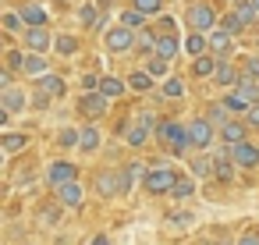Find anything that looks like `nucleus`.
Instances as JSON below:
<instances>
[{"instance_id": "8fccbe9b", "label": "nucleus", "mask_w": 259, "mask_h": 245, "mask_svg": "<svg viewBox=\"0 0 259 245\" xmlns=\"http://www.w3.org/2000/svg\"><path fill=\"white\" fill-rule=\"evenodd\" d=\"M245 125H248V128H259V103H255V107L245 114Z\"/></svg>"}, {"instance_id": "5fc2aeb1", "label": "nucleus", "mask_w": 259, "mask_h": 245, "mask_svg": "<svg viewBox=\"0 0 259 245\" xmlns=\"http://www.w3.org/2000/svg\"><path fill=\"white\" fill-rule=\"evenodd\" d=\"M252 8H255V11H259V0H252Z\"/></svg>"}, {"instance_id": "2eb2a0df", "label": "nucleus", "mask_w": 259, "mask_h": 245, "mask_svg": "<svg viewBox=\"0 0 259 245\" xmlns=\"http://www.w3.org/2000/svg\"><path fill=\"white\" fill-rule=\"evenodd\" d=\"M234 156H231V146H224V153L217 156V171H213V178L220 181V185H231L234 181Z\"/></svg>"}, {"instance_id": "6ab92c4d", "label": "nucleus", "mask_w": 259, "mask_h": 245, "mask_svg": "<svg viewBox=\"0 0 259 245\" xmlns=\"http://www.w3.org/2000/svg\"><path fill=\"white\" fill-rule=\"evenodd\" d=\"M209 50H213L217 57H231V50H234V36L224 32V29L213 32V36H209Z\"/></svg>"}, {"instance_id": "1a4fd4ad", "label": "nucleus", "mask_w": 259, "mask_h": 245, "mask_svg": "<svg viewBox=\"0 0 259 245\" xmlns=\"http://www.w3.org/2000/svg\"><path fill=\"white\" fill-rule=\"evenodd\" d=\"M47 181H50L54 188L68 185V181H78V167H75V164H68V160H54V164L47 167Z\"/></svg>"}, {"instance_id": "c85d7f7f", "label": "nucleus", "mask_w": 259, "mask_h": 245, "mask_svg": "<svg viewBox=\"0 0 259 245\" xmlns=\"http://www.w3.org/2000/svg\"><path fill=\"white\" fill-rule=\"evenodd\" d=\"M100 142H103V139H100V132H96L93 125H85V128H82V142H78V149H82V153H96V149H100Z\"/></svg>"}, {"instance_id": "72a5a7b5", "label": "nucleus", "mask_w": 259, "mask_h": 245, "mask_svg": "<svg viewBox=\"0 0 259 245\" xmlns=\"http://www.w3.org/2000/svg\"><path fill=\"white\" fill-rule=\"evenodd\" d=\"M220 29H224V32H231V36H238V32H245V22L238 18V11H231V15H224V18H220Z\"/></svg>"}, {"instance_id": "4468645a", "label": "nucleus", "mask_w": 259, "mask_h": 245, "mask_svg": "<svg viewBox=\"0 0 259 245\" xmlns=\"http://www.w3.org/2000/svg\"><path fill=\"white\" fill-rule=\"evenodd\" d=\"M36 89H39V96H47V100H61V96H64V78L50 71V75L36 78Z\"/></svg>"}, {"instance_id": "de8ad7c7", "label": "nucleus", "mask_w": 259, "mask_h": 245, "mask_svg": "<svg viewBox=\"0 0 259 245\" xmlns=\"http://www.w3.org/2000/svg\"><path fill=\"white\" fill-rule=\"evenodd\" d=\"M8 68H25V57L18 50H8Z\"/></svg>"}, {"instance_id": "09e8293b", "label": "nucleus", "mask_w": 259, "mask_h": 245, "mask_svg": "<svg viewBox=\"0 0 259 245\" xmlns=\"http://www.w3.org/2000/svg\"><path fill=\"white\" fill-rule=\"evenodd\" d=\"M238 245H259V231L252 227V231H245L241 238H238Z\"/></svg>"}, {"instance_id": "603ef678", "label": "nucleus", "mask_w": 259, "mask_h": 245, "mask_svg": "<svg viewBox=\"0 0 259 245\" xmlns=\"http://www.w3.org/2000/svg\"><path fill=\"white\" fill-rule=\"evenodd\" d=\"M167 220H170V224H178V227H181V224H188V220H192V213H170V217H167Z\"/></svg>"}, {"instance_id": "bb28decb", "label": "nucleus", "mask_w": 259, "mask_h": 245, "mask_svg": "<svg viewBox=\"0 0 259 245\" xmlns=\"http://www.w3.org/2000/svg\"><path fill=\"white\" fill-rule=\"evenodd\" d=\"M185 50H188L192 57H202V54L209 50V39H206V32H192V36L185 39Z\"/></svg>"}, {"instance_id": "b1692460", "label": "nucleus", "mask_w": 259, "mask_h": 245, "mask_svg": "<svg viewBox=\"0 0 259 245\" xmlns=\"http://www.w3.org/2000/svg\"><path fill=\"white\" fill-rule=\"evenodd\" d=\"M124 89H128V82H121V78H114V75H103V82H100V93H103L107 100L124 96Z\"/></svg>"}, {"instance_id": "7c9ffc66", "label": "nucleus", "mask_w": 259, "mask_h": 245, "mask_svg": "<svg viewBox=\"0 0 259 245\" xmlns=\"http://www.w3.org/2000/svg\"><path fill=\"white\" fill-rule=\"evenodd\" d=\"M78 142H82V132L78 128H61L57 132V146L61 149H78Z\"/></svg>"}, {"instance_id": "20e7f679", "label": "nucleus", "mask_w": 259, "mask_h": 245, "mask_svg": "<svg viewBox=\"0 0 259 245\" xmlns=\"http://www.w3.org/2000/svg\"><path fill=\"white\" fill-rule=\"evenodd\" d=\"M153 135H156V117H153V114H139V117L124 128V142H128V146H135V149H139V146H146Z\"/></svg>"}, {"instance_id": "49530a36", "label": "nucleus", "mask_w": 259, "mask_h": 245, "mask_svg": "<svg viewBox=\"0 0 259 245\" xmlns=\"http://www.w3.org/2000/svg\"><path fill=\"white\" fill-rule=\"evenodd\" d=\"M4 29H8V32H18V29H22V15L8 11V15H4Z\"/></svg>"}, {"instance_id": "f03ea898", "label": "nucleus", "mask_w": 259, "mask_h": 245, "mask_svg": "<svg viewBox=\"0 0 259 245\" xmlns=\"http://www.w3.org/2000/svg\"><path fill=\"white\" fill-rule=\"evenodd\" d=\"M132 178H135V174H132L128 167H107V171L96 174L93 185H96L100 195L110 199V195H124V192H132Z\"/></svg>"}, {"instance_id": "aec40b11", "label": "nucleus", "mask_w": 259, "mask_h": 245, "mask_svg": "<svg viewBox=\"0 0 259 245\" xmlns=\"http://www.w3.org/2000/svg\"><path fill=\"white\" fill-rule=\"evenodd\" d=\"M22 22H25V29H36V25H47V11L39 8V4H22Z\"/></svg>"}, {"instance_id": "4be33fe9", "label": "nucleus", "mask_w": 259, "mask_h": 245, "mask_svg": "<svg viewBox=\"0 0 259 245\" xmlns=\"http://www.w3.org/2000/svg\"><path fill=\"white\" fill-rule=\"evenodd\" d=\"M29 146V135H22V132H8V135H0V149H4L8 156L11 153H22Z\"/></svg>"}, {"instance_id": "6e6d98bb", "label": "nucleus", "mask_w": 259, "mask_h": 245, "mask_svg": "<svg viewBox=\"0 0 259 245\" xmlns=\"http://www.w3.org/2000/svg\"><path fill=\"white\" fill-rule=\"evenodd\" d=\"M255 47H259V43H255Z\"/></svg>"}, {"instance_id": "37998d69", "label": "nucleus", "mask_w": 259, "mask_h": 245, "mask_svg": "<svg viewBox=\"0 0 259 245\" xmlns=\"http://www.w3.org/2000/svg\"><path fill=\"white\" fill-rule=\"evenodd\" d=\"M241 78L259 82V57H245V64H241Z\"/></svg>"}, {"instance_id": "a18cd8bd", "label": "nucleus", "mask_w": 259, "mask_h": 245, "mask_svg": "<svg viewBox=\"0 0 259 245\" xmlns=\"http://www.w3.org/2000/svg\"><path fill=\"white\" fill-rule=\"evenodd\" d=\"M103 75H82V93H100Z\"/></svg>"}, {"instance_id": "412c9836", "label": "nucleus", "mask_w": 259, "mask_h": 245, "mask_svg": "<svg viewBox=\"0 0 259 245\" xmlns=\"http://www.w3.org/2000/svg\"><path fill=\"white\" fill-rule=\"evenodd\" d=\"M22 71H25L29 78H43V75H50V64H47V57H43V54H29Z\"/></svg>"}, {"instance_id": "4c0bfd02", "label": "nucleus", "mask_w": 259, "mask_h": 245, "mask_svg": "<svg viewBox=\"0 0 259 245\" xmlns=\"http://www.w3.org/2000/svg\"><path fill=\"white\" fill-rule=\"evenodd\" d=\"M206 117H209L213 125H220V128H224V125L231 121V110H227L224 103H209V114H206Z\"/></svg>"}, {"instance_id": "cd10ccee", "label": "nucleus", "mask_w": 259, "mask_h": 245, "mask_svg": "<svg viewBox=\"0 0 259 245\" xmlns=\"http://www.w3.org/2000/svg\"><path fill=\"white\" fill-rule=\"evenodd\" d=\"M128 89H135V93H149L153 89V75L142 68V71H132L128 75Z\"/></svg>"}, {"instance_id": "473e14b6", "label": "nucleus", "mask_w": 259, "mask_h": 245, "mask_svg": "<svg viewBox=\"0 0 259 245\" xmlns=\"http://www.w3.org/2000/svg\"><path fill=\"white\" fill-rule=\"evenodd\" d=\"M192 192H195V181L178 174V181H174V188H170V199H192Z\"/></svg>"}, {"instance_id": "ea45409f", "label": "nucleus", "mask_w": 259, "mask_h": 245, "mask_svg": "<svg viewBox=\"0 0 259 245\" xmlns=\"http://www.w3.org/2000/svg\"><path fill=\"white\" fill-rule=\"evenodd\" d=\"M132 8L142 15H156V11H163V0H132Z\"/></svg>"}, {"instance_id": "dca6fc26", "label": "nucleus", "mask_w": 259, "mask_h": 245, "mask_svg": "<svg viewBox=\"0 0 259 245\" xmlns=\"http://www.w3.org/2000/svg\"><path fill=\"white\" fill-rule=\"evenodd\" d=\"M57 202H64V206L78 210V206L85 202V188H82L78 181H68V185H61V188H57Z\"/></svg>"}, {"instance_id": "a211bd4d", "label": "nucleus", "mask_w": 259, "mask_h": 245, "mask_svg": "<svg viewBox=\"0 0 259 245\" xmlns=\"http://www.w3.org/2000/svg\"><path fill=\"white\" fill-rule=\"evenodd\" d=\"M192 178H213V171H217V156H209V153H195V160H192Z\"/></svg>"}, {"instance_id": "c03bdc74", "label": "nucleus", "mask_w": 259, "mask_h": 245, "mask_svg": "<svg viewBox=\"0 0 259 245\" xmlns=\"http://www.w3.org/2000/svg\"><path fill=\"white\" fill-rule=\"evenodd\" d=\"M156 39H160V36H153V32H139V47H142V54H156Z\"/></svg>"}, {"instance_id": "c756f323", "label": "nucleus", "mask_w": 259, "mask_h": 245, "mask_svg": "<svg viewBox=\"0 0 259 245\" xmlns=\"http://www.w3.org/2000/svg\"><path fill=\"white\" fill-rule=\"evenodd\" d=\"M96 11H100V8H93V4H85V8L78 11V22H82L85 29H93V32H96V29H103V18H100Z\"/></svg>"}, {"instance_id": "f8f14e48", "label": "nucleus", "mask_w": 259, "mask_h": 245, "mask_svg": "<svg viewBox=\"0 0 259 245\" xmlns=\"http://www.w3.org/2000/svg\"><path fill=\"white\" fill-rule=\"evenodd\" d=\"M231 156H234V164L238 167H245V171H255L259 167V146L248 139V142H241V146H234L231 149Z\"/></svg>"}, {"instance_id": "6e6552de", "label": "nucleus", "mask_w": 259, "mask_h": 245, "mask_svg": "<svg viewBox=\"0 0 259 245\" xmlns=\"http://www.w3.org/2000/svg\"><path fill=\"white\" fill-rule=\"evenodd\" d=\"M78 114L89 117V121L103 117V114H107V96H103V93H82V96H78Z\"/></svg>"}, {"instance_id": "58836bf2", "label": "nucleus", "mask_w": 259, "mask_h": 245, "mask_svg": "<svg viewBox=\"0 0 259 245\" xmlns=\"http://www.w3.org/2000/svg\"><path fill=\"white\" fill-rule=\"evenodd\" d=\"M146 71L160 78V75H167V71H170V64H167V57H160V54H153V57H149V64H146Z\"/></svg>"}, {"instance_id": "864d4df0", "label": "nucleus", "mask_w": 259, "mask_h": 245, "mask_svg": "<svg viewBox=\"0 0 259 245\" xmlns=\"http://www.w3.org/2000/svg\"><path fill=\"white\" fill-rule=\"evenodd\" d=\"M93 245H110V238H107V234H96V238H93Z\"/></svg>"}, {"instance_id": "9d476101", "label": "nucleus", "mask_w": 259, "mask_h": 245, "mask_svg": "<svg viewBox=\"0 0 259 245\" xmlns=\"http://www.w3.org/2000/svg\"><path fill=\"white\" fill-rule=\"evenodd\" d=\"M245 135H248V125H245V121H227L224 128H217V139H220L224 146H231V149L241 146V142H248Z\"/></svg>"}, {"instance_id": "e433bc0d", "label": "nucleus", "mask_w": 259, "mask_h": 245, "mask_svg": "<svg viewBox=\"0 0 259 245\" xmlns=\"http://www.w3.org/2000/svg\"><path fill=\"white\" fill-rule=\"evenodd\" d=\"M54 47H57V54H64V57L78 54V39H75V36H57V39H54Z\"/></svg>"}, {"instance_id": "a19ab883", "label": "nucleus", "mask_w": 259, "mask_h": 245, "mask_svg": "<svg viewBox=\"0 0 259 245\" xmlns=\"http://www.w3.org/2000/svg\"><path fill=\"white\" fill-rule=\"evenodd\" d=\"M121 25H128V29H142V25H146V15L132 8V11H124V15H121Z\"/></svg>"}, {"instance_id": "0eeeda50", "label": "nucleus", "mask_w": 259, "mask_h": 245, "mask_svg": "<svg viewBox=\"0 0 259 245\" xmlns=\"http://www.w3.org/2000/svg\"><path fill=\"white\" fill-rule=\"evenodd\" d=\"M185 22L192 25V32H206V29H213L220 18L213 15V8H209V4H192V8H188V15H185Z\"/></svg>"}, {"instance_id": "f257e3e1", "label": "nucleus", "mask_w": 259, "mask_h": 245, "mask_svg": "<svg viewBox=\"0 0 259 245\" xmlns=\"http://www.w3.org/2000/svg\"><path fill=\"white\" fill-rule=\"evenodd\" d=\"M156 142H160L167 153H174V156L188 153V149H192V142H188V125H178V121H160V125H156Z\"/></svg>"}, {"instance_id": "f704fd0d", "label": "nucleus", "mask_w": 259, "mask_h": 245, "mask_svg": "<svg viewBox=\"0 0 259 245\" xmlns=\"http://www.w3.org/2000/svg\"><path fill=\"white\" fill-rule=\"evenodd\" d=\"M224 107H227L231 114H248V110H252V103H245V100H241V96H238L234 89L227 93V100H224Z\"/></svg>"}, {"instance_id": "ddd939ff", "label": "nucleus", "mask_w": 259, "mask_h": 245, "mask_svg": "<svg viewBox=\"0 0 259 245\" xmlns=\"http://www.w3.org/2000/svg\"><path fill=\"white\" fill-rule=\"evenodd\" d=\"M0 107H4V110H8V114L15 117V114H22V110L29 107V100H25V93H22V89L8 86L4 93H0Z\"/></svg>"}, {"instance_id": "f3484780", "label": "nucleus", "mask_w": 259, "mask_h": 245, "mask_svg": "<svg viewBox=\"0 0 259 245\" xmlns=\"http://www.w3.org/2000/svg\"><path fill=\"white\" fill-rule=\"evenodd\" d=\"M213 82H217V86H224V89H238V86H241V71H238V68H231L227 61H220V64H217Z\"/></svg>"}, {"instance_id": "423d86ee", "label": "nucleus", "mask_w": 259, "mask_h": 245, "mask_svg": "<svg viewBox=\"0 0 259 245\" xmlns=\"http://www.w3.org/2000/svg\"><path fill=\"white\" fill-rule=\"evenodd\" d=\"M103 43H107L110 54H128V50L139 43V36H135V29H128V25H114V29H107Z\"/></svg>"}, {"instance_id": "7ed1b4c3", "label": "nucleus", "mask_w": 259, "mask_h": 245, "mask_svg": "<svg viewBox=\"0 0 259 245\" xmlns=\"http://www.w3.org/2000/svg\"><path fill=\"white\" fill-rule=\"evenodd\" d=\"M174 181H178L174 167H153V171L142 174V188H146L149 195H170Z\"/></svg>"}, {"instance_id": "393cba45", "label": "nucleus", "mask_w": 259, "mask_h": 245, "mask_svg": "<svg viewBox=\"0 0 259 245\" xmlns=\"http://www.w3.org/2000/svg\"><path fill=\"white\" fill-rule=\"evenodd\" d=\"M178 50H181V39H178L174 32H167V36H160V39H156V54H160V57H167V61H170Z\"/></svg>"}, {"instance_id": "3c124183", "label": "nucleus", "mask_w": 259, "mask_h": 245, "mask_svg": "<svg viewBox=\"0 0 259 245\" xmlns=\"http://www.w3.org/2000/svg\"><path fill=\"white\" fill-rule=\"evenodd\" d=\"M167 32H174V18H170V15L160 18V36H167Z\"/></svg>"}, {"instance_id": "9b49d317", "label": "nucleus", "mask_w": 259, "mask_h": 245, "mask_svg": "<svg viewBox=\"0 0 259 245\" xmlns=\"http://www.w3.org/2000/svg\"><path fill=\"white\" fill-rule=\"evenodd\" d=\"M54 47V39H50V32H47V25H36V29H25V50L29 54H47Z\"/></svg>"}, {"instance_id": "79ce46f5", "label": "nucleus", "mask_w": 259, "mask_h": 245, "mask_svg": "<svg viewBox=\"0 0 259 245\" xmlns=\"http://www.w3.org/2000/svg\"><path fill=\"white\" fill-rule=\"evenodd\" d=\"M160 93H163V96H170V100H178V96H185V86H181L178 78H167V82L160 86Z\"/></svg>"}, {"instance_id": "39448f33", "label": "nucleus", "mask_w": 259, "mask_h": 245, "mask_svg": "<svg viewBox=\"0 0 259 245\" xmlns=\"http://www.w3.org/2000/svg\"><path fill=\"white\" fill-rule=\"evenodd\" d=\"M213 139H217V128H213L209 117H195V121L188 125V142H192V149L206 153V149L213 146Z\"/></svg>"}, {"instance_id": "a878e982", "label": "nucleus", "mask_w": 259, "mask_h": 245, "mask_svg": "<svg viewBox=\"0 0 259 245\" xmlns=\"http://www.w3.org/2000/svg\"><path fill=\"white\" fill-rule=\"evenodd\" d=\"M61 206H64V202H43V206L36 210V217H39V224H47V227H54V224L61 220Z\"/></svg>"}, {"instance_id": "c9c22d12", "label": "nucleus", "mask_w": 259, "mask_h": 245, "mask_svg": "<svg viewBox=\"0 0 259 245\" xmlns=\"http://www.w3.org/2000/svg\"><path fill=\"white\" fill-rule=\"evenodd\" d=\"M234 11H238V18H241L245 25H252V22H259V11L252 8V0H238V8H234Z\"/></svg>"}, {"instance_id": "5701e85b", "label": "nucleus", "mask_w": 259, "mask_h": 245, "mask_svg": "<svg viewBox=\"0 0 259 245\" xmlns=\"http://www.w3.org/2000/svg\"><path fill=\"white\" fill-rule=\"evenodd\" d=\"M192 75H195V78H213V75H217V61H213L209 54L195 57V61H192Z\"/></svg>"}, {"instance_id": "2f4dec72", "label": "nucleus", "mask_w": 259, "mask_h": 245, "mask_svg": "<svg viewBox=\"0 0 259 245\" xmlns=\"http://www.w3.org/2000/svg\"><path fill=\"white\" fill-rule=\"evenodd\" d=\"M234 93H238L245 103H252V107L259 103V82H252V78H241V86H238Z\"/></svg>"}]
</instances>
